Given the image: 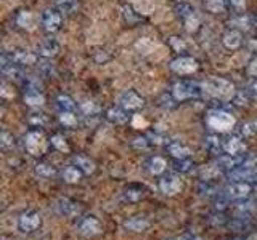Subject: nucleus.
Returning <instances> with one entry per match:
<instances>
[{
  "label": "nucleus",
  "instance_id": "nucleus-1",
  "mask_svg": "<svg viewBox=\"0 0 257 240\" xmlns=\"http://www.w3.org/2000/svg\"><path fill=\"white\" fill-rule=\"evenodd\" d=\"M203 90L207 92V94H211L215 101L225 102L231 101L233 96L236 94V88L230 80L220 78V77H211L207 78V82L203 85Z\"/></svg>",
  "mask_w": 257,
  "mask_h": 240
},
{
  "label": "nucleus",
  "instance_id": "nucleus-2",
  "mask_svg": "<svg viewBox=\"0 0 257 240\" xmlns=\"http://www.w3.org/2000/svg\"><path fill=\"white\" fill-rule=\"evenodd\" d=\"M203 85H199L195 80H188V78H183L175 82L172 85V90L171 93L174 94V98L183 102V101H190V100H198L201 94H203Z\"/></svg>",
  "mask_w": 257,
  "mask_h": 240
},
{
  "label": "nucleus",
  "instance_id": "nucleus-3",
  "mask_svg": "<svg viewBox=\"0 0 257 240\" xmlns=\"http://www.w3.org/2000/svg\"><path fill=\"white\" fill-rule=\"evenodd\" d=\"M48 146H52L50 140H47L45 133L40 128H31V130L24 136V148L31 156L40 157L44 156Z\"/></svg>",
  "mask_w": 257,
  "mask_h": 240
},
{
  "label": "nucleus",
  "instance_id": "nucleus-4",
  "mask_svg": "<svg viewBox=\"0 0 257 240\" xmlns=\"http://www.w3.org/2000/svg\"><path fill=\"white\" fill-rule=\"evenodd\" d=\"M206 125L215 133H225L235 126V117L220 108L212 109L206 116Z\"/></svg>",
  "mask_w": 257,
  "mask_h": 240
},
{
  "label": "nucleus",
  "instance_id": "nucleus-5",
  "mask_svg": "<svg viewBox=\"0 0 257 240\" xmlns=\"http://www.w3.org/2000/svg\"><path fill=\"white\" fill-rule=\"evenodd\" d=\"M174 13H175L177 18L183 22L185 29H187L188 32H196L199 29V24H201L199 16L196 14L195 6H193L191 4L180 0V2H177L174 5Z\"/></svg>",
  "mask_w": 257,
  "mask_h": 240
},
{
  "label": "nucleus",
  "instance_id": "nucleus-6",
  "mask_svg": "<svg viewBox=\"0 0 257 240\" xmlns=\"http://www.w3.org/2000/svg\"><path fill=\"white\" fill-rule=\"evenodd\" d=\"M24 104L31 108H42L45 104V96L42 92V86H40L39 80L37 78H26L24 77Z\"/></svg>",
  "mask_w": 257,
  "mask_h": 240
},
{
  "label": "nucleus",
  "instance_id": "nucleus-7",
  "mask_svg": "<svg viewBox=\"0 0 257 240\" xmlns=\"http://www.w3.org/2000/svg\"><path fill=\"white\" fill-rule=\"evenodd\" d=\"M40 26H42L45 34H56L63 26V14L56 8H47L40 14Z\"/></svg>",
  "mask_w": 257,
  "mask_h": 240
},
{
  "label": "nucleus",
  "instance_id": "nucleus-8",
  "mask_svg": "<svg viewBox=\"0 0 257 240\" xmlns=\"http://www.w3.org/2000/svg\"><path fill=\"white\" fill-rule=\"evenodd\" d=\"M252 192L251 182H230L227 188L222 189V194L227 197L230 202H241L246 200Z\"/></svg>",
  "mask_w": 257,
  "mask_h": 240
},
{
  "label": "nucleus",
  "instance_id": "nucleus-9",
  "mask_svg": "<svg viewBox=\"0 0 257 240\" xmlns=\"http://www.w3.org/2000/svg\"><path fill=\"white\" fill-rule=\"evenodd\" d=\"M169 68H171V70L175 72L177 76H190V74H195L198 70L199 64L193 56H179V58L171 61Z\"/></svg>",
  "mask_w": 257,
  "mask_h": 240
},
{
  "label": "nucleus",
  "instance_id": "nucleus-10",
  "mask_svg": "<svg viewBox=\"0 0 257 240\" xmlns=\"http://www.w3.org/2000/svg\"><path fill=\"white\" fill-rule=\"evenodd\" d=\"M227 180L230 182H251L255 184L257 182V168L252 166H238L235 170H230L225 173Z\"/></svg>",
  "mask_w": 257,
  "mask_h": 240
},
{
  "label": "nucleus",
  "instance_id": "nucleus-11",
  "mask_svg": "<svg viewBox=\"0 0 257 240\" xmlns=\"http://www.w3.org/2000/svg\"><path fill=\"white\" fill-rule=\"evenodd\" d=\"M0 70H2L4 77L7 78L24 80L23 68L18 66V64L10 58V53H2V58H0Z\"/></svg>",
  "mask_w": 257,
  "mask_h": 240
},
{
  "label": "nucleus",
  "instance_id": "nucleus-12",
  "mask_svg": "<svg viewBox=\"0 0 257 240\" xmlns=\"http://www.w3.org/2000/svg\"><path fill=\"white\" fill-rule=\"evenodd\" d=\"M119 106L132 114V112H139L145 108V100L135 90H128L119 98Z\"/></svg>",
  "mask_w": 257,
  "mask_h": 240
},
{
  "label": "nucleus",
  "instance_id": "nucleus-13",
  "mask_svg": "<svg viewBox=\"0 0 257 240\" xmlns=\"http://www.w3.org/2000/svg\"><path fill=\"white\" fill-rule=\"evenodd\" d=\"M40 222H42L40 214L34 210H29V212H24L18 218V229L24 232V234H31V232L39 229Z\"/></svg>",
  "mask_w": 257,
  "mask_h": 240
},
{
  "label": "nucleus",
  "instance_id": "nucleus-14",
  "mask_svg": "<svg viewBox=\"0 0 257 240\" xmlns=\"http://www.w3.org/2000/svg\"><path fill=\"white\" fill-rule=\"evenodd\" d=\"M158 188L164 196H175L182 190V181L175 174H164L158 181Z\"/></svg>",
  "mask_w": 257,
  "mask_h": 240
},
{
  "label": "nucleus",
  "instance_id": "nucleus-15",
  "mask_svg": "<svg viewBox=\"0 0 257 240\" xmlns=\"http://www.w3.org/2000/svg\"><path fill=\"white\" fill-rule=\"evenodd\" d=\"M222 45L227 48V50H239L241 46L244 45V37H243V32L235 29V28H230L227 29L222 34Z\"/></svg>",
  "mask_w": 257,
  "mask_h": 240
},
{
  "label": "nucleus",
  "instance_id": "nucleus-16",
  "mask_svg": "<svg viewBox=\"0 0 257 240\" xmlns=\"http://www.w3.org/2000/svg\"><path fill=\"white\" fill-rule=\"evenodd\" d=\"M246 146L243 142V138L238 134H228L223 138V154L228 156H241L244 154Z\"/></svg>",
  "mask_w": 257,
  "mask_h": 240
},
{
  "label": "nucleus",
  "instance_id": "nucleus-17",
  "mask_svg": "<svg viewBox=\"0 0 257 240\" xmlns=\"http://www.w3.org/2000/svg\"><path fill=\"white\" fill-rule=\"evenodd\" d=\"M60 44H58V40L56 38H45V40H42L39 45H37V48H36V53L40 56L42 60H52V58H55L56 54L60 53Z\"/></svg>",
  "mask_w": 257,
  "mask_h": 240
},
{
  "label": "nucleus",
  "instance_id": "nucleus-18",
  "mask_svg": "<svg viewBox=\"0 0 257 240\" xmlns=\"http://www.w3.org/2000/svg\"><path fill=\"white\" fill-rule=\"evenodd\" d=\"M247 158V154H241V156H228V154H222L217 160V166L219 170H223L225 173L230 170H235L238 166H243Z\"/></svg>",
  "mask_w": 257,
  "mask_h": 240
},
{
  "label": "nucleus",
  "instance_id": "nucleus-19",
  "mask_svg": "<svg viewBox=\"0 0 257 240\" xmlns=\"http://www.w3.org/2000/svg\"><path fill=\"white\" fill-rule=\"evenodd\" d=\"M77 229L84 237H95V236L100 234L101 224L98 220L95 218V216H85V218H82L79 221Z\"/></svg>",
  "mask_w": 257,
  "mask_h": 240
},
{
  "label": "nucleus",
  "instance_id": "nucleus-20",
  "mask_svg": "<svg viewBox=\"0 0 257 240\" xmlns=\"http://www.w3.org/2000/svg\"><path fill=\"white\" fill-rule=\"evenodd\" d=\"M104 117H106V120L112 125H125L128 120H131V112H127L120 106H112L104 112Z\"/></svg>",
  "mask_w": 257,
  "mask_h": 240
},
{
  "label": "nucleus",
  "instance_id": "nucleus-21",
  "mask_svg": "<svg viewBox=\"0 0 257 240\" xmlns=\"http://www.w3.org/2000/svg\"><path fill=\"white\" fill-rule=\"evenodd\" d=\"M55 210L58 214L61 216H66V218H72V216H76L80 213V206L77 202L71 198H60L58 202L55 205Z\"/></svg>",
  "mask_w": 257,
  "mask_h": 240
},
{
  "label": "nucleus",
  "instance_id": "nucleus-22",
  "mask_svg": "<svg viewBox=\"0 0 257 240\" xmlns=\"http://www.w3.org/2000/svg\"><path fill=\"white\" fill-rule=\"evenodd\" d=\"M10 58L18 64L21 68H28V66H34L39 64V54L37 53H31V52H24V50H15L10 53Z\"/></svg>",
  "mask_w": 257,
  "mask_h": 240
},
{
  "label": "nucleus",
  "instance_id": "nucleus-23",
  "mask_svg": "<svg viewBox=\"0 0 257 240\" xmlns=\"http://www.w3.org/2000/svg\"><path fill=\"white\" fill-rule=\"evenodd\" d=\"M204 148L209 154L220 157L223 154V138H220L217 133H211L204 138Z\"/></svg>",
  "mask_w": 257,
  "mask_h": 240
},
{
  "label": "nucleus",
  "instance_id": "nucleus-24",
  "mask_svg": "<svg viewBox=\"0 0 257 240\" xmlns=\"http://www.w3.org/2000/svg\"><path fill=\"white\" fill-rule=\"evenodd\" d=\"M166 149L169 152V156H171L174 160L188 158L191 156V150L180 141H167L166 142Z\"/></svg>",
  "mask_w": 257,
  "mask_h": 240
},
{
  "label": "nucleus",
  "instance_id": "nucleus-25",
  "mask_svg": "<svg viewBox=\"0 0 257 240\" xmlns=\"http://www.w3.org/2000/svg\"><path fill=\"white\" fill-rule=\"evenodd\" d=\"M147 194V189H145L142 184H128V186L122 190V198L128 204H135L142 200Z\"/></svg>",
  "mask_w": 257,
  "mask_h": 240
},
{
  "label": "nucleus",
  "instance_id": "nucleus-26",
  "mask_svg": "<svg viewBox=\"0 0 257 240\" xmlns=\"http://www.w3.org/2000/svg\"><path fill=\"white\" fill-rule=\"evenodd\" d=\"M166 166H167V162L161 156H153L147 160V164H145L147 172L153 176H161L166 172Z\"/></svg>",
  "mask_w": 257,
  "mask_h": 240
},
{
  "label": "nucleus",
  "instance_id": "nucleus-27",
  "mask_svg": "<svg viewBox=\"0 0 257 240\" xmlns=\"http://www.w3.org/2000/svg\"><path fill=\"white\" fill-rule=\"evenodd\" d=\"M15 22H16V26H18L20 29L32 30V29H34V26H36V16H34V13H32V12L23 10V12L16 13Z\"/></svg>",
  "mask_w": 257,
  "mask_h": 240
},
{
  "label": "nucleus",
  "instance_id": "nucleus-28",
  "mask_svg": "<svg viewBox=\"0 0 257 240\" xmlns=\"http://www.w3.org/2000/svg\"><path fill=\"white\" fill-rule=\"evenodd\" d=\"M55 106L56 109H58L60 112H76V109L79 108L76 101L71 98L69 94H58L55 100Z\"/></svg>",
  "mask_w": 257,
  "mask_h": 240
},
{
  "label": "nucleus",
  "instance_id": "nucleus-29",
  "mask_svg": "<svg viewBox=\"0 0 257 240\" xmlns=\"http://www.w3.org/2000/svg\"><path fill=\"white\" fill-rule=\"evenodd\" d=\"M72 164H74L84 174H92L96 170L93 160L85 157V156H74V157H72Z\"/></svg>",
  "mask_w": 257,
  "mask_h": 240
},
{
  "label": "nucleus",
  "instance_id": "nucleus-30",
  "mask_svg": "<svg viewBox=\"0 0 257 240\" xmlns=\"http://www.w3.org/2000/svg\"><path fill=\"white\" fill-rule=\"evenodd\" d=\"M82 176H84V173L80 172L76 165H69V166L63 168V170H61V178H63L64 182H68V184L79 182L80 180H82Z\"/></svg>",
  "mask_w": 257,
  "mask_h": 240
},
{
  "label": "nucleus",
  "instance_id": "nucleus-31",
  "mask_svg": "<svg viewBox=\"0 0 257 240\" xmlns=\"http://www.w3.org/2000/svg\"><path fill=\"white\" fill-rule=\"evenodd\" d=\"M53 5L61 14H72L79 10L80 2L79 0H55Z\"/></svg>",
  "mask_w": 257,
  "mask_h": 240
},
{
  "label": "nucleus",
  "instance_id": "nucleus-32",
  "mask_svg": "<svg viewBox=\"0 0 257 240\" xmlns=\"http://www.w3.org/2000/svg\"><path fill=\"white\" fill-rule=\"evenodd\" d=\"M122 14H124V20H125V22L128 24V26H137V24H140V22L145 21V16L140 14L139 12H135L132 5H125Z\"/></svg>",
  "mask_w": 257,
  "mask_h": 240
},
{
  "label": "nucleus",
  "instance_id": "nucleus-33",
  "mask_svg": "<svg viewBox=\"0 0 257 240\" xmlns=\"http://www.w3.org/2000/svg\"><path fill=\"white\" fill-rule=\"evenodd\" d=\"M203 4L206 10L212 14H223L225 12H228L225 0H203Z\"/></svg>",
  "mask_w": 257,
  "mask_h": 240
},
{
  "label": "nucleus",
  "instance_id": "nucleus-34",
  "mask_svg": "<svg viewBox=\"0 0 257 240\" xmlns=\"http://www.w3.org/2000/svg\"><path fill=\"white\" fill-rule=\"evenodd\" d=\"M124 228L132 232H143L150 228V221L145 218H131L124 222Z\"/></svg>",
  "mask_w": 257,
  "mask_h": 240
},
{
  "label": "nucleus",
  "instance_id": "nucleus-35",
  "mask_svg": "<svg viewBox=\"0 0 257 240\" xmlns=\"http://www.w3.org/2000/svg\"><path fill=\"white\" fill-rule=\"evenodd\" d=\"M28 124L31 128H44L48 124V117L44 112H31L28 116Z\"/></svg>",
  "mask_w": 257,
  "mask_h": 240
},
{
  "label": "nucleus",
  "instance_id": "nucleus-36",
  "mask_svg": "<svg viewBox=\"0 0 257 240\" xmlns=\"http://www.w3.org/2000/svg\"><path fill=\"white\" fill-rule=\"evenodd\" d=\"M50 144H52V148L55 150L63 152V154H68V152L71 150L69 144H68L66 138H64L63 134H53L52 138H50Z\"/></svg>",
  "mask_w": 257,
  "mask_h": 240
},
{
  "label": "nucleus",
  "instance_id": "nucleus-37",
  "mask_svg": "<svg viewBox=\"0 0 257 240\" xmlns=\"http://www.w3.org/2000/svg\"><path fill=\"white\" fill-rule=\"evenodd\" d=\"M252 101L251 98V93H249L247 88H243V90H236V94L233 96V100L231 102L235 104V106L238 108H243V106H247L249 102Z\"/></svg>",
  "mask_w": 257,
  "mask_h": 240
},
{
  "label": "nucleus",
  "instance_id": "nucleus-38",
  "mask_svg": "<svg viewBox=\"0 0 257 240\" xmlns=\"http://www.w3.org/2000/svg\"><path fill=\"white\" fill-rule=\"evenodd\" d=\"M174 170L180 174H187V173H191L193 168H195V164L191 162L190 157L188 158H179V160H174Z\"/></svg>",
  "mask_w": 257,
  "mask_h": 240
},
{
  "label": "nucleus",
  "instance_id": "nucleus-39",
  "mask_svg": "<svg viewBox=\"0 0 257 240\" xmlns=\"http://www.w3.org/2000/svg\"><path fill=\"white\" fill-rule=\"evenodd\" d=\"M36 173L40 176V178H52V176H55L56 174V170H55V166L52 165V164H45V162H39L37 165H36Z\"/></svg>",
  "mask_w": 257,
  "mask_h": 240
},
{
  "label": "nucleus",
  "instance_id": "nucleus-40",
  "mask_svg": "<svg viewBox=\"0 0 257 240\" xmlns=\"http://www.w3.org/2000/svg\"><path fill=\"white\" fill-rule=\"evenodd\" d=\"M255 134H257V122H247L239 125L238 128V136H241V138H252Z\"/></svg>",
  "mask_w": 257,
  "mask_h": 240
},
{
  "label": "nucleus",
  "instance_id": "nucleus-41",
  "mask_svg": "<svg viewBox=\"0 0 257 240\" xmlns=\"http://www.w3.org/2000/svg\"><path fill=\"white\" fill-rule=\"evenodd\" d=\"M179 101L174 98L172 93H163L159 96V106L163 108L164 110H171V109H175Z\"/></svg>",
  "mask_w": 257,
  "mask_h": 240
},
{
  "label": "nucleus",
  "instance_id": "nucleus-42",
  "mask_svg": "<svg viewBox=\"0 0 257 240\" xmlns=\"http://www.w3.org/2000/svg\"><path fill=\"white\" fill-rule=\"evenodd\" d=\"M79 110L82 112V116L85 117H93L100 112V108L96 106L93 101H84L79 104Z\"/></svg>",
  "mask_w": 257,
  "mask_h": 240
},
{
  "label": "nucleus",
  "instance_id": "nucleus-43",
  "mask_svg": "<svg viewBox=\"0 0 257 240\" xmlns=\"http://www.w3.org/2000/svg\"><path fill=\"white\" fill-rule=\"evenodd\" d=\"M230 24H233V26H236L235 29H238V30H247L249 28L252 26V21H251V18H249V16H246V14L243 13V14H236V18L233 20Z\"/></svg>",
  "mask_w": 257,
  "mask_h": 240
},
{
  "label": "nucleus",
  "instance_id": "nucleus-44",
  "mask_svg": "<svg viewBox=\"0 0 257 240\" xmlns=\"http://www.w3.org/2000/svg\"><path fill=\"white\" fill-rule=\"evenodd\" d=\"M58 118H60V124L66 128H74L77 125V117L74 112H60Z\"/></svg>",
  "mask_w": 257,
  "mask_h": 240
},
{
  "label": "nucleus",
  "instance_id": "nucleus-45",
  "mask_svg": "<svg viewBox=\"0 0 257 240\" xmlns=\"http://www.w3.org/2000/svg\"><path fill=\"white\" fill-rule=\"evenodd\" d=\"M227 8L235 14H243L246 12V0H225Z\"/></svg>",
  "mask_w": 257,
  "mask_h": 240
},
{
  "label": "nucleus",
  "instance_id": "nucleus-46",
  "mask_svg": "<svg viewBox=\"0 0 257 240\" xmlns=\"http://www.w3.org/2000/svg\"><path fill=\"white\" fill-rule=\"evenodd\" d=\"M0 146H2L4 150H8L15 146V140L13 134H10L7 130H2V138H0Z\"/></svg>",
  "mask_w": 257,
  "mask_h": 240
},
{
  "label": "nucleus",
  "instance_id": "nucleus-47",
  "mask_svg": "<svg viewBox=\"0 0 257 240\" xmlns=\"http://www.w3.org/2000/svg\"><path fill=\"white\" fill-rule=\"evenodd\" d=\"M39 70H40V74H42V76L52 77V74H53V64H50L47 60L40 61L39 62Z\"/></svg>",
  "mask_w": 257,
  "mask_h": 240
},
{
  "label": "nucleus",
  "instance_id": "nucleus-48",
  "mask_svg": "<svg viewBox=\"0 0 257 240\" xmlns=\"http://www.w3.org/2000/svg\"><path fill=\"white\" fill-rule=\"evenodd\" d=\"M147 138L150 141L151 146H161V144H164L166 140H164V136L163 134H159V133H148L147 134Z\"/></svg>",
  "mask_w": 257,
  "mask_h": 240
},
{
  "label": "nucleus",
  "instance_id": "nucleus-49",
  "mask_svg": "<svg viewBox=\"0 0 257 240\" xmlns=\"http://www.w3.org/2000/svg\"><path fill=\"white\" fill-rule=\"evenodd\" d=\"M246 74H247L249 77H251V78L257 80V56H255V58H252L251 61H249L247 68H246Z\"/></svg>",
  "mask_w": 257,
  "mask_h": 240
},
{
  "label": "nucleus",
  "instance_id": "nucleus-50",
  "mask_svg": "<svg viewBox=\"0 0 257 240\" xmlns=\"http://www.w3.org/2000/svg\"><path fill=\"white\" fill-rule=\"evenodd\" d=\"M132 146L134 148H139V149H147V148L151 146V144H150V141L147 138V134H145V136H140V138H135L132 141Z\"/></svg>",
  "mask_w": 257,
  "mask_h": 240
},
{
  "label": "nucleus",
  "instance_id": "nucleus-51",
  "mask_svg": "<svg viewBox=\"0 0 257 240\" xmlns=\"http://www.w3.org/2000/svg\"><path fill=\"white\" fill-rule=\"evenodd\" d=\"M169 44H171V46L174 48L175 52H183L185 48H187L185 42H183V40H180L179 37H171V40H169Z\"/></svg>",
  "mask_w": 257,
  "mask_h": 240
},
{
  "label": "nucleus",
  "instance_id": "nucleus-52",
  "mask_svg": "<svg viewBox=\"0 0 257 240\" xmlns=\"http://www.w3.org/2000/svg\"><path fill=\"white\" fill-rule=\"evenodd\" d=\"M247 90H249V93H251L252 101H257V80H254V82L247 86Z\"/></svg>",
  "mask_w": 257,
  "mask_h": 240
},
{
  "label": "nucleus",
  "instance_id": "nucleus-53",
  "mask_svg": "<svg viewBox=\"0 0 257 240\" xmlns=\"http://www.w3.org/2000/svg\"><path fill=\"white\" fill-rule=\"evenodd\" d=\"M244 44H247V46H249V52L257 53V38H255V37L249 38L247 42H244Z\"/></svg>",
  "mask_w": 257,
  "mask_h": 240
},
{
  "label": "nucleus",
  "instance_id": "nucleus-54",
  "mask_svg": "<svg viewBox=\"0 0 257 240\" xmlns=\"http://www.w3.org/2000/svg\"><path fill=\"white\" fill-rule=\"evenodd\" d=\"M254 26L257 28V13H255V16H254Z\"/></svg>",
  "mask_w": 257,
  "mask_h": 240
},
{
  "label": "nucleus",
  "instance_id": "nucleus-55",
  "mask_svg": "<svg viewBox=\"0 0 257 240\" xmlns=\"http://www.w3.org/2000/svg\"><path fill=\"white\" fill-rule=\"evenodd\" d=\"M191 240H201V238H198V237H193Z\"/></svg>",
  "mask_w": 257,
  "mask_h": 240
}]
</instances>
